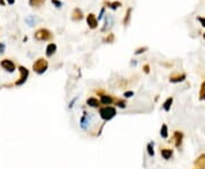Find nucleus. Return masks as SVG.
Returning a JSON list of instances; mask_svg holds the SVG:
<instances>
[{
    "label": "nucleus",
    "mask_w": 205,
    "mask_h": 169,
    "mask_svg": "<svg viewBox=\"0 0 205 169\" xmlns=\"http://www.w3.org/2000/svg\"><path fill=\"white\" fill-rule=\"evenodd\" d=\"M98 115L104 121H109L117 115V109L115 106H101L98 109Z\"/></svg>",
    "instance_id": "f257e3e1"
},
{
    "label": "nucleus",
    "mask_w": 205,
    "mask_h": 169,
    "mask_svg": "<svg viewBox=\"0 0 205 169\" xmlns=\"http://www.w3.org/2000/svg\"><path fill=\"white\" fill-rule=\"evenodd\" d=\"M34 39L37 41H51L54 39V34L50 30L46 27H40L34 32Z\"/></svg>",
    "instance_id": "f03ea898"
},
{
    "label": "nucleus",
    "mask_w": 205,
    "mask_h": 169,
    "mask_svg": "<svg viewBox=\"0 0 205 169\" xmlns=\"http://www.w3.org/2000/svg\"><path fill=\"white\" fill-rule=\"evenodd\" d=\"M48 66H49V63H48V60L46 59V58H38L34 63H33V65H32V69H33V72L34 73H37V74H43V73H46V70L48 69Z\"/></svg>",
    "instance_id": "7ed1b4c3"
},
{
    "label": "nucleus",
    "mask_w": 205,
    "mask_h": 169,
    "mask_svg": "<svg viewBox=\"0 0 205 169\" xmlns=\"http://www.w3.org/2000/svg\"><path fill=\"white\" fill-rule=\"evenodd\" d=\"M18 72H19V78L14 83L15 86H21V85L25 84V82L28 78V75H30L28 69L24 66H18Z\"/></svg>",
    "instance_id": "20e7f679"
},
{
    "label": "nucleus",
    "mask_w": 205,
    "mask_h": 169,
    "mask_svg": "<svg viewBox=\"0 0 205 169\" xmlns=\"http://www.w3.org/2000/svg\"><path fill=\"white\" fill-rule=\"evenodd\" d=\"M183 137H185L183 132H181V130H174L173 132V134H172V142L174 144L176 149H178V150L181 149L182 142H183Z\"/></svg>",
    "instance_id": "39448f33"
},
{
    "label": "nucleus",
    "mask_w": 205,
    "mask_h": 169,
    "mask_svg": "<svg viewBox=\"0 0 205 169\" xmlns=\"http://www.w3.org/2000/svg\"><path fill=\"white\" fill-rule=\"evenodd\" d=\"M186 78H187V74H186V73H183V72H181V73L174 72V73L170 74V76H169V82H170V83H173V84H178V83L185 82Z\"/></svg>",
    "instance_id": "423d86ee"
},
{
    "label": "nucleus",
    "mask_w": 205,
    "mask_h": 169,
    "mask_svg": "<svg viewBox=\"0 0 205 169\" xmlns=\"http://www.w3.org/2000/svg\"><path fill=\"white\" fill-rule=\"evenodd\" d=\"M0 66L8 73H14L16 70V65L12 59H8V58H5L0 61Z\"/></svg>",
    "instance_id": "0eeeda50"
},
{
    "label": "nucleus",
    "mask_w": 205,
    "mask_h": 169,
    "mask_svg": "<svg viewBox=\"0 0 205 169\" xmlns=\"http://www.w3.org/2000/svg\"><path fill=\"white\" fill-rule=\"evenodd\" d=\"M99 100H100L101 106H112V104H114L115 97L105 92V93H103V94L99 95Z\"/></svg>",
    "instance_id": "6e6552de"
},
{
    "label": "nucleus",
    "mask_w": 205,
    "mask_h": 169,
    "mask_svg": "<svg viewBox=\"0 0 205 169\" xmlns=\"http://www.w3.org/2000/svg\"><path fill=\"white\" fill-rule=\"evenodd\" d=\"M113 24H114V21H113V16L110 14H106L105 15V22H104V25L100 28L101 33H106L110 31V28L113 27Z\"/></svg>",
    "instance_id": "1a4fd4ad"
},
{
    "label": "nucleus",
    "mask_w": 205,
    "mask_h": 169,
    "mask_svg": "<svg viewBox=\"0 0 205 169\" xmlns=\"http://www.w3.org/2000/svg\"><path fill=\"white\" fill-rule=\"evenodd\" d=\"M85 21H87V25L89 26L90 30H96L98 27V18L94 13L88 14L85 17Z\"/></svg>",
    "instance_id": "9d476101"
},
{
    "label": "nucleus",
    "mask_w": 205,
    "mask_h": 169,
    "mask_svg": "<svg viewBox=\"0 0 205 169\" xmlns=\"http://www.w3.org/2000/svg\"><path fill=\"white\" fill-rule=\"evenodd\" d=\"M85 104L89 107V108H95V109H99L101 107V103H100V100L96 97H89L87 98L85 100Z\"/></svg>",
    "instance_id": "9b49d317"
},
{
    "label": "nucleus",
    "mask_w": 205,
    "mask_h": 169,
    "mask_svg": "<svg viewBox=\"0 0 205 169\" xmlns=\"http://www.w3.org/2000/svg\"><path fill=\"white\" fill-rule=\"evenodd\" d=\"M83 18H84L83 12H82L79 7H75V8L73 9L72 14H71V19H72L73 22H80Z\"/></svg>",
    "instance_id": "f8f14e48"
},
{
    "label": "nucleus",
    "mask_w": 205,
    "mask_h": 169,
    "mask_svg": "<svg viewBox=\"0 0 205 169\" xmlns=\"http://www.w3.org/2000/svg\"><path fill=\"white\" fill-rule=\"evenodd\" d=\"M194 167L195 169H205V152L201 153L194 160Z\"/></svg>",
    "instance_id": "ddd939ff"
},
{
    "label": "nucleus",
    "mask_w": 205,
    "mask_h": 169,
    "mask_svg": "<svg viewBox=\"0 0 205 169\" xmlns=\"http://www.w3.org/2000/svg\"><path fill=\"white\" fill-rule=\"evenodd\" d=\"M173 153H174V151L172 150V149H170V148H161L160 149V155L161 157L163 158L164 160H170V159H172V157H173Z\"/></svg>",
    "instance_id": "4468645a"
},
{
    "label": "nucleus",
    "mask_w": 205,
    "mask_h": 169,
    "mask_svg": "<svg viewBox=\"0 0 205 169\" xmlns=\"http://www.w3.org/2000/svg\"><path fill=\"white\" fill-rule=\"evenodd\" d=\"M104 5H105V7L110 8L112 10H116V9L121 8L123 6L121 1H108V0H105V1H104Z\"/></svg>",
    "instance_id": "2eb2a0df"
},
{
    "label": "nucleus",
    "mask_w": 205,
    "mask_h": 169,
    "mask_svg": "<svg viewBox=\"0 0 205 169\" xmlns=\"http://www.w3.org/2000/svg\"><path fill=\"white\" fill-rule=\"evenodd\" d=\"M173 101H174L173 97H167V98L164 100L163 103H162V109H163L164 111L169 112V111L171 110V107H172V104H173Z\"/></svg>",
    "instance_id": "dca6fc26"
},
{
    "label": "nucleus",
    "mask_w": 205,
    "mask_h": 169,
    "mask_svg": "<svg viewBox=\"0 0 205 169\" xmlns=\"http://www.w3.org/2000/svg\"><path fill=\"white\" fill-rule=\"evenodd\" d=\"M57 51V46H56V43L54 42H50L48 46H47V48H46V56L47 57H53L55 53Z\"/></svg>",
    "instance_id": "f3484780"
},
{
    "label": "nucleus",
    "mask_w": 205,
    "mask_h": 169,
    "mask_svg": "<svg viewBox=\"0 0 205 169\" xmlns=\"http://www.w3.org/2000/svg\"><path fill=\"white\" fill-rule=\"evenodd\" d=\"M132 7H129L128 9H126V12H125V15H124V17H123V21H122V24L124 26H128L130 24V22H131V16H132Z\"/></svg>",
    "instance_id": "a211bd4d"
},
{
    "label": "nucleus",
    "mask_w": 205,
    "mask_h": 169,
    "mask_svg": "<svg viewBox=\"0 0 205 169\" xmlns=\"http://www.w3.org/2000/svg\"><path fill=\"white\" fill-rule=\"evenodd\" d=\"M114 106L116 108H120V109H125L126 106H128V102H126V100L124 98H115Z\"/></svg>",
    "instance_id": "6ab92c4d"
},
{
    "label": "nucleus",
    "mask_w": 205,
    "mask_h": 169,
    "mask_svg": "<svg viewBox=\"0 0 205 169\" xmlns=\"http://www.w3.org/2000/svg\"><path fill=\"white\" fill-rule=\"evenodd\" d=\"M160 136L163 139V140H166L169 137V127L166 124H162L161 125V128H160Z\"/></svg>",
    "instance_id": "aec40b11"
},
{
    "label": "nucleus",
    "mask_w": 205,
    "mask_h": 169,
    "mask_svg": "<svg viewBox=\"0 0 205 169\" xmlns=\"http://www.w3.org/2000/svg\"><path fill=\"white\" fill-rule=\"evenodd\" d=\"M198 99L201 101H204L205 100V79L202 82L201 86H199V91H198Z\"/></svg>",
    "instance_id": "412c9836"
},
{
    "label": "nucleus",
    "mask_w": 205,
    "mask_h": 169,
    "mask_svg": "<svg viewBox=\"0 0 205 169\" xmlns=\"http://www.w3.org/2000/svg\"><path fill=\"white\" fill-rule=\"evenodd\" d=\"M46 2V0H28V5L33 8H38Z\"/></svg>",
    "instance_id": "4be33fe9"
},
{
    "label": "nucleus",
    "mask_w": 205,
    "mask_h": 169,
    "mask_svg": "<svg viewBox=\"0 0 205 169\" xmlns=\"http://www.w3.org/2000/svg\"><path fill=\"white\" fill-rule=\"evenodd\" d=\"M146 151L148 153L149 157H154L155 156V150H154V142H148L147 145H146Z\"/></svg>",
    "instance_id": "5701e85b"
},
{
    "label": "nucleus",
    "mask_w": 205,
    "mask_h": 169,
    "mask_svg": "<svg viewBox=\"0 0 205 169\" xmlns=\"http://www.w3.org/2000/svg\"><path fill=\"white\" fill-rule=\"evenodd\" d=\"M115 41V35H114V33H107V35L103 39V42L104 43H108V44H110V43H113Z\"/></svg>",
    "instance_id": "b1692460"
},
{
    "label": "nucleus",
    "mask_w": 205,
    "mask_h": 169,
    "mask_svg": "<svg viewBox=\"0 0 205 169\" xmlns=\"http://www.w3.org/2000/svg\"><path fill=\"white\" fill-rule=\"evenodd\" d=\"M147 50H148V47H139V48H137L136 50H135V54H136V56L142 54V53H145Z\"/></svg>",
    "instance_id": "393cba45"
},
{
    "label": "nucleus",
    "mask_w": 205,
    "mask_h": 169,
    "mask_svg": "<svg viewBox=\"0 0 205 169\" xmlns=\"http://www.w3.org/2000/svg\"><path fill=\"white\" fill-rule=\"evenodd\" d=\"M135 95V92L132 90H126V91L123 92V98L124 99H129V98H132Z\"/></svg>",
    "instance_id": "a878e982"
},
{
    "label": "nucleus",
    "mask_w": 205,
    "mask_h": 169,
    "mask_svg": "<svg viewBox=\"0 0 205 169\" xmlns=\"http://www.w3.org/2000/svg\"><path fill=\"white\" fill-rule=\"evenodd\" d=\"M51 3L56 8H62L63 7V1H60V0H51Z\"/></svg>",
    "instance_id": "bb28decb"
},
{
    "label": "nucleus",
    "mask_w": 205,
    "mask_h": 169,
    "mask_svg": "<svg viewBox=\"0 0 205 169\" xmlns=\"http://www.w3.org/2000/svg\"><path fill=\"white\" fill-rule=\"evenodd\" d=\"M142 72H144L146 75L150 74V66H149V64H144V66H142Z\"/></svg>",
    "instance_id": "cd10ccee"
},
{
    "label": "nucleus",
    "mask_w": 205,
    "mask_h": 169,
    "mask_svg": "<svg viewBox=\"0 0 205 169\" xmlns=\"http://www.w3.org/2000/svg\"><path fill=\"white\" fill-rule=\"evenodd\" d=\"M105 8H106L105 6H103V7H101V9H100V13H99V15H98V22H99V21H100V19H101V18H103L105 15H106V14H105Z\"/></svg>",
    "instance_id": "c85d7f7f"
},
{
    "label": "nucleus",
    "mask_w": 205,
    "mask_h": 169,
    "mask_svg": "<svg viewBox=\"0 0 205 169\" xmlns=\"http://www.w3.org/2000/svg\"><path fill=\"white\" fill-rule=\"evenodd\" d=\"M197 21L201 23L202 27H205V17L204 16H197Z\"/></svg>",
    "instance_id": "c756f323"
},
{
    "label": "nucleus",
    "mask_w": 205,
    "mask_h": 169,
    "mask_svg": "<svg viewBox=\"0 0 205 169\" xmlns=\"http://www.w3.org/2000/svg\"><path fill=\"white\" fill-rule=\"evenodd\" d=\"M5 50H6V46H5V43H1V42H0V56L5 53Z\"/></svg>",
    "instance_id": "7c9ffc66"
},
{
    "label": "nucleus",
    "mask_w": 205,
    "mask_h": 169,
    "mask_svg": "<svg viewBox=\"0 0 205 169\" xmlns=\"http://www.w3.org/2000/svg\"><path fill=\"white\" fill-rule=\"evenodd\" d=\"M76 100H78V98H74V99H73V100H72V101H71V102L68 103V108H69V109H71V108L73 107V104L75 103V101H76Z\"/></svg>",
    "instance_id": "2f4dec72"
},
{
    "label": "nucleus",
    "mask_w": 205,
    "mask_h": 169,
    "mask_svg": "<svg viewBox=\"0 0 205 169\" xmlns=\"http://www.w3.org/2000/svg\"><path fill=\"white\" fill-rule=\"evenodd\" d=\"M6 1H7L9 5H14V3H15V0H6Z\"/></svg>",
    "instance_id": "473e14b6"
},
{
    "label": "nucleus",
    "mask_w": 205,
    "mask_h": 169,
    "mask_svg": "<svg viewBox=\"0 0 205 169\" xmlns=\"http://www.w3.org/2000/svg\"><path fill=\"white\" fill-rule=\"evenodd\" d=\"M5 5H6L5 0H0V6H5Z\"/></svg>",
    "instance_id": "72a5a7b5"
},
{
    "label": "nucleus",
    "mask_w": 205,
    "mask_h": 169,
    "mask_svg": "<svg viewBox=\"0 0 205 169\" xmlns=\"http://www.w3.org/2000/svg\"><path fill=\"white\" fill-rule=\"evenodd\" d=\"M203 38H204V40H205V33H203Z\"/></svg>",
    "instance_id": "f704fd0d"
}]
</instances>
